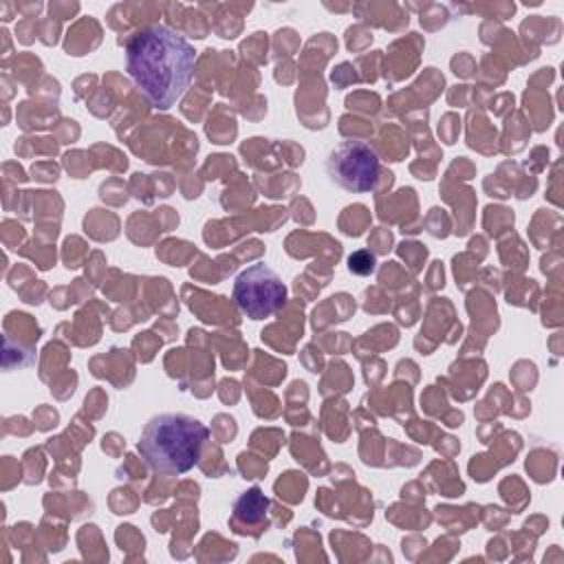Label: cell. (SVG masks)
Segmentation results:
<instances>
[{"instance_id":"1","label":"cell","mask_w":564,"mask_h":564,"mask_svg":"<svg viewBox=\"0 0 564 564\" xmlns=\"http://www.w3.org/2000/svg\"><path fill=\"white\" fill-rule=\"evenodd\" d=\"M194 64V46L165 24L143 26L126 42V70L141 95L159 110H167L183 97Z\"/></svg>"},{"instance_id":"2","label":"cell","mask_w":564,"mask_h":564,"mask_svg":"<svg viewBox=\"0 0 564 564\" xmlns=\"http://www.w3.org/2000/svg\"><path fill=\"white\" fill-rule=\"evenodd\" d=\"M209 430L185 412H161L141 430L137 449L148 467L161 474H185L198 458Z\"/></svg>"},{"instance_id":"3","label":"cell","mask_w":564,"mask_h":564,"mask_svg":"<svg viewBox=\"0 0 564 564\" xmlns=\"http://www.w3.org/2000/svg\"><path fill=\"white\" fill-rule=\"evenodd\" d=\"M234 304L251 319H264L278 313L289 297L282 278L267 264H251L234 282Z\"/></svg>"},{"instance_id":"4","label":"cell","mask_w":564,"mask_h":564,"mask_svg":"<svg viewBox=\"0 0 564 564\" xmlns=\"http://www.w3.org/2000/svg\"><path fill=\"white\" fill-rule=\"evenodd\" d=\"M326 174L346 192H370L379 181V156L370 143L344 141L328 152Z\"/></svg>"},{"instance_id":"5","label":"cell","mask_w":564,"mask_h":564,"mask_svg":"<svg viewBox=\"0 0 564 564\" xmlns=\"http://www.w3.org/2000/svg\"><path fill=\"white\" fill-rule=\"evenodd\" d=\"M267 509H269V498L258 487H251L236 498L231 520L242 527H256L267 518Z\"/></svg>"}]
</instances>
